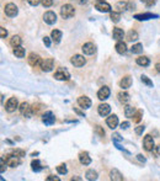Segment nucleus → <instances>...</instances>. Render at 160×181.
<instances>
[{"label": "nucleus", "instance_id": "nucleus-11", "mask_svg": "<svg viewBox=\"0 0 160 181\" xmlns=\"http://www.w3.org/2000/svg\"><path fill=\"white\" fill-rule=\"evenodd\" d=\"M110 94H111V90L108 86H102L99 91H97V99L101 101H105L110 98Z\"/></svg>", "mask_w": 160, "mask_h": 181}, {"label": "nucleus", "instance_id": "nucleus-52", "mask_svg": "<svg viewBox=\"0 0 160 181\" xmlns=\"http://www.w3.org/2000/svg\"><path fill=\"white\" fill-rule=\"evenodd\" d=\"M137 158H138V160H139V161H143V163L145 161V158L143 157L142 154H138V155H137Z\"/></svg>", "mask_w": 160, "mask_h": 181}, {"label": "nucleus", "instance_id": "nucleus-46", "mask_svg": "<svg viewBox=\"0 0 160 181\" xmlns=\"http://www.w3.org/2000/svg\"><path fill=\"white\" fill-rule=\"evenodd\" d=\"M6 36H8V31L5 30V27H0V37L5 38Z\"/></svg>", "mask_w": 160, "mask_h": 181}, {"label": "nucleus", "instance_id": "nucleus-36", "mask_svg": "<svg viewBox=\"0 0 160 181\" xmlns=\"http://www.w3.org/2000/svg\"><path fill=\"white\" fill-rule=\"evenodd\" d=\"M142 116H143V111L142 110H138V111H136L134 112V115H133V122L134 123H139L140 122V120H142Z\"/></svg>", "mask_w": 160, "mask_h": 181}, {"label": "nucleus", "instance_id": "nucleus-18", "mask_svg": "<svg viewBox=\"0 0 160 181\" xmlns=\"http://www.w3.org/2000/svg\"><path fill=\"white\" fill-rule=\"evenodd\" d=\"M78 103H79V106L84 110L91 107V100L89 99L87 96H80V98H78Z\"/></svg>", "mask_w": 160, "mask_h": 181}, {"label": "nucleus", "instance_id": "nucleus-28", "mask_svg": "<svg viewBox=\"0 0 160 181\" xmlns=\"http://www.w3.org/2000/svg\"><path fill=\"white\" fill-rule=\"evenodd\" d=\"M21 43H22V38L18 36V35H15V36H12L10 38V44L12 47H18V46H21Z\"/></svg>", "mask_w": 160, "mask_h": 181}, {"label": "nucleus", "instance_id": "nucleus-34", "mask_svg": "<svg viewBox=\"0 0 160 181\" xmlns=\"http://www.w3.org/2000/svg\"><path fill=\"white\" fill-rule=\"evenodd\" d=\"M134 112H136V108H134L133 106L126 105V107H124V115H126V117H133Z\"/></svg>", "mask_w": 160, "mask_h": 181}, {"label": "nucleus", "instance_id": "nucleus-55", "mask_svg": "<svg viewBox=\"0 0 160 181\" xmlns=\"http://www.w3.org/2000/svg\"><path fill=\"white\" fill-rule=\"evenodd\" d=\"M155 69H156L158 73H160V63H156V64H155Z\"/></svg>", "mask_w": 160, "mask_h": 181}, {"label": "nucleus", "instance_id": "nucleus-50", "mask_svg": "<svg viewBox=\"0 0 160 181\" xmlns=\"http://www.w3.org/2000/svg\"><path fill=\"white\" fill-rule=\"evenodd\" d=\"M0 161H1V167H0V172L4 174L5 170H6V166H8V165L5 166V164H4V158H1V160H0Z\"/></svg>", "mask_w": 160, "mask_h": 181}, {"label": "nucleus", "instance_id": "nucleus-26", "mask_svg": "<svg viewBox=\"0 0 160 181\" xmlns=\"http://www.w3.org/2000/svg\"><path fill=\"white\" fill-rule=\"evenodd\" d=\"M118 100H119V102H122V103H124V105H127V103L131 101V96H129V94L126 93V91H121V93H118Z\"/></svg>", "mask_w": 160, "mask_h": 181}, {"label": "nucleus", "instance_id": "nucleus-37", "mask_svg": "<svg viewBox=\"0 0 160 181\" xmlns=\"http://www.w3.org/2000/svg\"><path fill=\"white\" fill-rule=\"evenodd\" d=\"M110 19L112 20V22H118L119 21V19H121V12L118 11H111L110 12Z\"/></svg>", "mask_w": 160, "mask_h": 181}, {"label": "nucleus", "instance_id": "nucleus-4", "mask_svg": "<svg viewBox=\"0 0 160 181\" xmlns=\"http://www.w3.org/2000/svg\"><path fill=\"white\" fill-rule=\"evenodd\" d=\"M70 63L76 68H80L82 66H85L86 59L84 58V56H81V54H74L72 58H70Z\"/></svg>", "mask_w": 160, "mask_h": 181}, {"label": "nucleus", "instance_id": "nucleus-1", "mask_svg": "<svg viewBox=\"0 0 160 181\" xmlns=\"http://www.w3.org/2000/svg\"><path fill=\"white\" fill-rule=\"evenodd\" d=\"M75 15V10L73 8V5L70 4H64L60 8V16L63 19H70Z\"/></svg>", "mask_w": 160, "mask_h": 181}, {"label": "nucleus", "instance_id": "nucleus-30", "mask_svg": "<svg viewBox=\"0 0 160 181\" xmlns=\"http://www.w3.org/2000/svg\"><path fill=\"white\" fill-rule=\"evenodd\" d=\"M31 166H32V170H33L35 172H40L42 169H43V166L41 165V161L40 160H32V163H31Z\"/></svg>", "mask_w": 160, "mask_h": 181}, {"label": "nucleus", "instance_id": "nucleus-45", "mask_svg": "<svg viewBox=\"0 0 160 181\" xmlns=\"http://www.w3.org/2000/svg\"><path fill=\"white\" fill-rule=\"evenodd\" d=\"M27 3H28L31 6H37L40 3H42V0H27Z\"/></svg>", "mask_w": 160, "mask_h": 181}, {"label": "nucleus", "instance_id": "nucleus-20", "mask_svg": "<svg viewBox=\"0 0 160 181\" xmlns=\"http://www.w3.org/2000/svg\"><path fill=\"white\" fill-rule=\"evenodd\" d=\"M79 161L82 165H90L91 164V158L87 152H80L79 153Z\"/></svg>", "mask_w": 160, "mask_h": 181}, {"label": "nucleus", "instance_id": "nucleus-42", "mask_svg": "<svg viewBox=\"0 0 160 181\" xmlns=\"http://www.w3.org/2000/svg\"><path fill=\"white\" fill-rule=\"evenodd\" d=\"M41 4L43 5V8H50L53 5V0H42Z\"/></svg>", "mask_w": 160, "mask_h": 181}, {"label": "nucleus", "instance_id": "nucleus-39", "mask_svg": "<svg viewBox=\"0 0 160 181\" xmlns=\"http://www.w3.org/2000/svg\"><path fill=\"white\" fill-rule=\"evenodd\" d=\"M140 80H142L144 84H145V85L146 86H149V88H153V81L149 79V78L148 76H146V75H142V76H140Z\"/></svg>", "mask_w": 160, "mask_h": 181}, {"label": "nucleus", "instance_id": "nucleus-43", "mask_svg": "<svg viewBox=\"0 0 160 181\" xmlns=\"http://www.w3.org/2000/svg\"><path fill=\"white\" fill-rule=\"evenodd\" d=\"M144 129H145V127H144V126H138V127H136V129H134V132H136V134L140 135V134H143Z\"/></svg>", "mask_w": 160, "mask_h": 181}, {"label": "nucleus", "instance_id": "nucleus-9", "mask_svg": "<svg viewBox=\"0 0 160 181\" xmlns=\"http://www.w3.org/2000/svg\"><path fill=\"white\" fill-rule=\"evenodd\" d=\"M18 107V102H17V99L16 98H10L8 100V102H6L5 105V110L8 112H15V110Z\"/></svg>", "mask_w": 160, "mask_h": 181}, {"label": "nucleus", "instance_id": "nucleus-16", "mask_svg": "<svg viewBox=\"0 0 160 181\" xmlns=\"http://www.w3.org/2000/svg\"><path fill=\"white\" fill-rule=\"evenodd\" d=\"M159 15L156 14H151V12H145V14H137L134 15V19L138 21H146V20H150V19H158Z\"/></svg>", "mask_w": 160, "mask_h": 181}, {"label": "nucleus", "instance_id": "nucleus-12", "mask_svg": "<svg viewBox=\"0 0 160 181\" xmlns=\"http://www.w3.org/2000/svg\"><path fill=\"white\" fill-rule=\"evenodd\" d=\"M43 20L48 25H53L57 22V15L54 11H46L43 15Z\"/></svg>", "mask_w": 160, "mask_h": 181}, {"label": "nucleus", "instance_id": "nucleus-51", "mask_svg": "<svg viewBox=\"0 0 160 181\" xmlns=\"http://www.w3.org/2000/svg\"><path fill=\"white\" fill-rule=\"evenodd\" d=\"M129 126H131V123H129V122H127V121H124V122L121 123V128H122V129H127Z\"/></svg>", "mask_w": 160, "mask_h": 181}, {"label": "nucleus", "instance_id": "nucleus-7", "mask_svg": "<svg viewBox=\"0 0 160 181\" xmlns=\"http://www.w3.org/2000/svg\"><path fill=\"white\" fill-rule=\"evenodd\" d=\"M27 61H28V64L31 67H38L40 66L41 67V64H42V59H41V57L36 54V53H30L28 54V58H27Z\"/></svg>", "mask_w": 160, "mask_h": 181}, {"label": "nucleus", "instance_id": "nucleus-21", "mask_svg": "<svg viewBox=\"0 0 160 181\" xmlns=\"http://www.w3.org/2000/svg\"><path fill=\"white\" fill-rule=\"evenodd\" d=\"M131 85H132V76H129V75H126V76H123V78H122V80L119 81V86L122 88L123 90H126V89H129V88H131Z\"/></svg>", "mask_w": 160, "mask_h": 181}, {"label": "nucleus", "instance_id": "nucleus-2", "mask_svg": "<svg viewBox=\"0 0 160 181\" xmlns=\"http://www.w3.org/2000/svg\"><path fill=\"white\" fill-rule=\"evenodd\" d=\"M18 110H20V113L25 117H32V115H33V108L30 106L28 102H22L20 106H18Z\"/></svg>", "mask_w": 160, "mask_h": 181}, {"label": "nucleus", "instance_id": "nucleus-32", "mask_svg": "<svg viewBox=\"0 0 160 181\" xmlns=\"http://www.w3.org/2000/svg\"><path fill=\"white\" fill-rule=\"evenodd\" d=\"M114 9H116V11H118V12H122V11L128 9V4L126 1H118V3H116V5H114Z\"/></svg>", "mask_w": 160, "mask_h": 181}, {"label": "nucleus", "instance_id": "nucleus-8", "mask_svg": "<svg viewBox=\"0 0 160 181\" xmlns=\"http://www.w3.org/2000/svg\"><path fill=\"white\" fill-rule=\"evenodd\" d=\"M95 9L100 12H111V5L106 1H104V0H99V1L95 4Z\"/></svg>", "mask_w": 160, "mask_h": 181}, {"label": "nucleus", "instance_id": "nucleus-49", "mask_svg": "<svg viewBox=\"0 0 160 181\" xmlns=\"http://www.w3.org/2000/svg\"><path fill=\"white\" fill-rule=\"evenodd\" d=\"M153 154H154L155 157H160V145L159 147H154V149H153Z\"/></svg>", "mask_w": 160, "mask_h": 181}, {"label": "nucleus", "instance_id": "nucleus-33", "mask_svg": "<svg viewBox=\"0 0 160 181\" xmlns=\"http://www.w3.org/2000/svg\"><path fill=\"white\" fill-rule=\"evenodd\" d=\"M25 53H26V51H25V48L21 47V46H18V47H15V48H14V54H15V57H17V58H23V57H25Z\"/></svg>", "mask_w": 160, "mask_h": 181}, {"label": "nucleus", "instance_id": "nucleus-41", "mask_svg": "<svg viewBox=\"0 0 160 181\" xmlns=\"http://www.w3.org/2000/svg\"><path fill=\"white\" fill-rule=\"evenodd\" d=\"M95 132L97 133L100 137H104V135H105V131L101 128V126H95Z\"/></svg>", "mask_w": 160, "mask_h": 181}, {"label": "nucleus", "instance_id": "nucleus-6", "mask_svg": "<svg viewBox=\"0 0 160 181\" xmlns=\"http://www.w3.org/2000/svg\"><path fill=\"white\" fill-rule=\"evenodd\" d=\"M4 11L9 17H15L17 15V12H18V9H17V6L14 3H9V4L5 5Z\"/></svg>", "mask_w": 160, "mask_h": 181}, {"label": "nucleus", "instance_id": "nucleus-19", "mask_svg": "<svg viewBox=\"0 0 160 181\" xmlns=\"http://www.w3.org/2000/svg\"><path fill=\"white\" fill-rule=\"evenodd\" d=\"M106 123H107V126L110 127L111 129H114L118 126V117L116 115H110L107 117V120H106Z\"/></svg>", "mask_w": 160, "mask_h": 181}, {"label": "nucleus", "instance_id": "nucleus-13", "mask_svg": "<svg viewBox=\"0 0 160 181\" xmlns=\"http://www.w3.org/2000/svg\"><path fill=\"white\" fill-rule=\"evenodd\" d=\"M54 67V61H53V58H47V59H44L42 61V64H41V69L43 70V72H50V70L53 69Z\"/></svg>", "mask_w": 160, "mask_h": 181}, {"label": "nucleus", "instance_id": "nucleus-56", "mask_svg": "<svg viewBox=\"0 0 160 181\" xmlns=\"http://www.w3.org/2000/svg\"><path fill=\"white\" fill-rule=\"evenodd\" d=\"M72 180H78V181H80L81 179H80V177H78V176H75V177H72Z\"/></svg>", "mask_w": 160, "mask_h": 181}, {"label": "nucleus", "instance_id": "nucleus-31", "mask_svg": "<svg viewBox=\"0 0 160 181\" xmlns=\"http://www.w3.org/2000/svg\"><path fill=\"white\" fill-rule=\"evenodd\" d=\"M138 37H139L138 36V32L134 31V30H131V31H128V33H127V41H129V42L137 41Z\"/></svg>", "mask_w": 160, "mask_h": 181}, {"label": "nucleus", "instance_id": "nucleus-10", "mask_svg": "<svg viewBox=\"0 0 160 181\" xmlns=\"http://www.w3.org/2000/svg\"><path fill=\"white\" fill-rule=\"evenodd\" d=\"M81 51H82V53H84V54L91 56V54H94L95 52H96V46H95L92 42H86V43L82 44Z\"/></svg>", "mask_w": 160, "mask_h": 181}, {"label": "nucleus", "instance_id": "nucleus-14", "mask_svg": "<svg viewBox=\"0 0 160 181\" xmlns=\"http://www.w3.org/2000/svg\"><path fill=\"white\" fill-rule=\"evenodd\" d=\"M5 163H6V165L8 166H10V167H16V166H18L20 165V159H18V157H16V155H8V158L5 159Z\"/></svg>", "mask_w": 160, "mask_h": 181}, {"label": "nucleus", "instance_id": "nucleus-3", "mask_svg": "<svg viewBox=\"0 0 160 181\" xmlns=\"http://www.w3.org/2000/svg\"><path fill=\"white\" fill-rule=\"evenodd\" d=\"M54 79L55 80H60V81H64V80H69L70 79V74L69 72L65 69V68H59L57 72L54 73Z\"/></svg>", "mask_w": 160, "mask_h": 181}, {"label": "nucleus", "instance_id": "nucleus-27", "mask_svg": "<svg viewBox=\"0 0 160 181\" xmlns=\"http://www.w3.org/2000/svg\"><path fill=\"white\" fill-rule=\"evenodd\" d=\"M62 36H63V33H62V31H59V30H53L52 32H50V37H52V40L54 41V43H59L60 40H62Z\"/></svg>", "mask_w": 160, "mask_h": 181}, {"label": "nucleus", "instance_id": "nucleus-5", "mask_svg": "<svg viewBox=\"0 0 160 181\" xmlns=\"http://www.w3.org/2000/svg\"><path fill=\"white\" fill-rule=\"evenodd\" d=\"M143 147H144V149L146 152H153V149H154V147H155L154 138H153L150 134H146L144 137V139H143Z\"/></svg>", "mask_w": 160, "mask_h": 181}, {"label": "nucleus", "instance_id": "nucleus-40", "mask_svg": "<svg viewBox=\"0 0 160 181\" xmlns=\"http://www.w3.org/2000/svg\"><path fill=\"white\" fill-rule=\"evenodd\" d=\"M12 154L16 155V157H18V158H22V157H25V155H26L25 150H22V149H15L14 152H12Z\"/></svg>", "mask_w": 160, "mask_h": 181}, {"label": "nucleus", "instance_id": "nucleus-53", "mask_svg": "<svg viewBox=\"0 0 160 181\" xmlns=\"http://www.w3.org/2000/svg\"><path fill=\"white\" fill-rule=\"evenodd\" d=\"M154 4H155V0H149V1L146 3L145 5H146V6H151V5H154Z\"/></svg>", "mask_w": 160, "mask_h": 181}, {"label": "nucleus", "instance_id": "nucleus-57", "mask_svg": "<svg viewBox=\"0 0 160 181\" xmlns=\"http://www.w3.org/2000/svg\"><path fill=\"white\" fill-rule=\"evenodd\" d=\"M148 1H149V0H142V3H144V4H146Z\"/></svg>", "mask_w": 160, "mask_h": 181}, {"label": "nucleus", "instance_id": "nucleus-17", "mask_svg": "<svg viewBox=\"0 0 160 181\" xmlns=\"http://www.w3.org/2000/svg\"><path fill=\"white\" fill-rule=\"evenodd\" d=\"M97 112L101 117H106V116L110 115L111 107H110V105H107V103H101V105H99V107H97Z\"/></svg>", "mask_w": 160, "mask_h": 181}, {"label": "nucleus", "instance_id": "nucleus-23", "mask_svg": "<svg viewBox=\"0 0 160 181\" xmlns=\"http://www.w3.org/2000/svg\"><path fill=\"white\" fill-rule=\"evenodd\" d=\"M110 177H111V180H113V181H122L124 177H123V175L121 174L117 169H112L111 171H110Z\"/></svg>", "mask_w": 160, "mask_h": 181}, {"label": "nucleus", "instance_id": "nucleus-47", "mask_svg": "<svg viewBox=\"0 0 160 181\" xmlns=\"http://www.w3.org/2000/svg\"><path fill=\"white\" fill-rule=\"evenodd\" d=\"M50 38H52V37H47V36L43 37V43L46 44L47 47H50Z\"/></svg>", "mask_w": 160, "mask_h": 181}, {"label": "nucleus", "instance_id": "nucleus-48", "mask_svg": "<svg viewBox=\"0 0 160 181\" xmlns=\"http://www.w3.org/2000/svg\"><path fill=\"white\" fill-rule=\"evenodd\" d=\"M46 180H47V181H59L60 179H59L58 176H54V175H48Z\"/></svg>", "mask_w": 160, "mask_h": 181}, {"label": "nucleus", "instance_id": "nucleus-29", "mask_svg": "<svg viewBox=\"0 0 160 181\" xmlns=\"http://www.w3.org/2000/svg\"><path fill=\"white\" fill-rule=\"evenodd\" d=\"M85 176H86V179H87V180L94 181V180H97V177H99V174H97V171H95L94 169H90V170H87V171H86Z\"/></svg>", "mask_w": 160, "mask_h": 181}, {"label": "nucleus", "instance_id": "nucleus-25", "mask_svg": "<svg viewBox=\"0 0 160 181\" xmlns=\"http://www.w3.org/2000/svg\"><path fill=\"white\" fill-rule=\"evenodd\" d=\"M137 64L140 67H148L149 64H150V61H149V58L148 57H144V56H139L137 59H136Z\"/></svg>", "mask_w": 160, "mask_h": 181}, {"label": "nucleus", "instance_id": "nucleus-22", "mask_svg": "<svg viewBox=\"0 0 160 181\" xmlns=\"http://www.w3.org/2000/svg\"><path fill=\"white\" fill-rule=\"evenodd\" d=\"M112 37H113V40H116V41H121L122 38L124 37V32L122 29H119V27H114L113 31H112Z\"/></svg>", "mask_w": 160, "mask_h": 181}, {"label": "nucleus", "instance_id": "nucleus-35", "mask_svg": "<svg viewBox=\"0 0 160 181\" xmlns=\"http://www.w3.org/2000/svg\"><path fill=\"white\" fill-rule=\"evenodd\" d=\"M143 51V44L142 43H136V44H133L132 48H131V52L133 54H138L140 53V52Z\"/></svg>", "mask_w": 160, "mask_h": 181}, {"label": "nucleus", "instance_id": "nucleus-54", "mask_svg": "<svg viewBox=\"0 0 160 181\" xmlns=\"http://www.w3.org/2000/svg\"><path fill=\"white\" fill-rule=\"evenodd\" d=\"M74 111H75L76 113H78V115H80V116H84V117H85V113H84V112H81V111H79V110H76V108H74Z\"/></svg>", "mask_w": 160, "mask_h": 181}, {"label": "nucleus", "instance_id": "nucleus-38", "mask_svg": "<svg viewBox=\"0 0 160 181\" xmlns=\"http://www.w3.org/2000/svg\"><path fill=\"white\" fill-rule=\"evenodd\" d=\"M57 171H58V174H60V175H65V174L68 172V169H67V165L65 164H60L57 166Z\"/></svg>", "mask_w": 160, "mask_h": 181}, {"label": "nucleus", "instance_id": "nucleus-24", "mask_svg": "<svg viewBox=\"0 0 160 181\" xmlns=\"http://www.w3.org/2000/svg\"><path fill=\"white\" fill-rule=\"evenodd\" d=\"M114 48H116V52L118 54H124L127 52V44L123 41H118L116 43V46H114Z\"/></svg>", "mask_w": 160, "mask_h": 181}, {"label": "nucleus", "instance_id": "nucleus-15", "mask_svg": "<svg viewBox=\"0 0 160 181\" xmlns=\"http://www.w3.org/2000/svg\"><path fill=\"white\" fill-rule=\"evenodd\" d=\"M42 121H43V123H44V125H47V126L53 125L54 122H55V117H54L53 112H52V111H47V112H44L43 116H42Z\"/></svg>", "mask_w": 160, "mask_h": 181}, {"label": "nucleus", "instance_id": "nucleus-44", "mask_svg": "<svg viewBox=\"0 0 160 181\" xmlns=\"http://www.w3.org/2000/svg\"><path fill=\"white\" fill-rule=\"evenodd\" d=\"M112 140L113 142H121V140H123V138L121 137L119 133H113L112 134Z\"/></svg>", "mask_w": 160, "mask_h": 181}]
</instances>
